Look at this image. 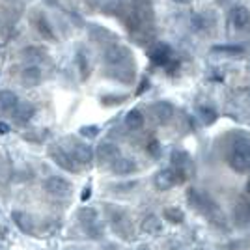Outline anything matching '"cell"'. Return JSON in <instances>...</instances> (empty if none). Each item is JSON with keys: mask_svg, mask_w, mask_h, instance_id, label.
I'll list each match as a JSON object with an SVG mask.
<instances>
[{"mask_svg": "<svg viewBox=\"0 0 250 250\" xmlns=\"http://www.w3.org/2000/svg\"><path fill=\"white\" fill-rule=\"evenodd\" d=\"M233 222L243 228L250 224V202L247 196H239L235 206H233Z\"/></svg>", "mask_w": 250, "mask_h": 250, "instance_id": "7", "label": "cell"}, {"mask_svg": "<svg viewBox=\"0 0 250 250\" xmlns=\"http://www.w3.org/2000/svg\"><path fill=\"white\" fill-rule=\"evenodd\" d=\"M0 133L2 135H6V133H10V125L4 124V122H0Z\"/></svg>", "mask_w": 250, "mask_h": 250, "instance_id": "38", "label": "cell"}, {"mask_svg": "<svg viewBox=\"0 0 250 250\" xmlns=\"http://www.w3.org/2000/svg\"><path fill=\"white\" fill-rule=\"evenodd\" d=\"M42 81H43V73L38 65H28V67H24V69H22L21 83L24 84V86L34 88V86L42 84Z\"/></svg>", "mask_w": 250, "mask_h": 250, "instance_id": "18", "label": "cell"}, {"mask_svg": "<svg viewBox=\"0 0 250 250\" xmlns=\"http://www.w3.org/2000/svg\"><path fill=\"white\" fill-rule=\"evenodd\" d=\"M108 219H110V224L118 235H122L124 239H131L133 237V224L127 217L124 209L118 208H110L108 206Z\"/></svg>", "mask_w": 250, "mask_h": 250, "instance_id": "3", "label": "cell"}, {"mask_svg": "<svg viewBox=\"0 0 250 250\" xmlns=\"http://www.w3.org/2000/svg\"><path fill=\"white\" fill-rule=\"evenodd\" d=\"M229 21L237 30H245L250 26V10L245 6H235L229 11Z\"/></svg>", "mask_w": 250, "mask_h": 250, "instance_id": "13", "label": "cell"}, {"mask_svg": "<svg viewBox=\"0 0 250 250\" xmlns=\"http://www.w3.org/2000/svg\"><path fill=\"white\" fill-rule=\"evenodd\" d=\"M176 2H181V0H176Z\"/></svg>", "mask_w": 250, "mask_h": 250, "instance_id": "42", "label": "cell"}, {"mask_svg": "<svg viewBox=\"0 0 250 250\" xmlns=\"http://www.w3.org/2000/svg\"><path fill=\"white\" fill-rule=\"evenodd\" d=\"M153 181H155V187L159 190H170L172 187H176L177 183H181V177L177 176V172L174 168H163V170H159L153 177Z\"/></svg>", "mask_w": 250, "mask_h": 250, "instance_id": "6", "label": "cell"}, {"mask_svg": "<svg viewBox=\"0 0 250 250\" xmlns=\"http://www.w3.org/2000/svg\"><path fill=\"white\" fill-rule=\"evenodd\" d=\"M90 196H92V187H84L83 194H81V198H83V200H88Z\"/></svg>", "mask_w": 250, "mask_h": 250, "instance_id": "37", "label": "cell"}, {"mask_svg": "<svg viewBox=\"0 0 250 250\" xmlns=\"http://www.w3.org/2000/svg\"><path fill=\"white\" fill-rule=\"evenodd\" d=\"M228 151H235L245 155L250 161V135L249 133H233L231 140H229Z\"/></svg>", "mask_w": 250, "mask_h": 250, "instance_id": "10", "label": "cell"}, {"mask_svg": "<svg viewBox=\"0 0 250 250\" xmlns=\"http://www.w3.org/2000/svg\"><path fill=\"white\" fill-rule=\"evenodd\" d=\"M118 157L120 155V147L116 146V144H112V142H101L99 144V147H97V161L99 163H114Z\"/></svg>", "mask_w": 250, "mask_h": 250, "instance_id": "14", "label": "cell"}, {"mask_svg": "<svg viewBox=\"0 0 250 250\" xmlns=\"http://www.w3.org/2000/svg\"><path fill=\"white\" fill-rule=\"evenodd\" d=\"M43 188L51 194V196H67L71 192V183L62 176H51L45 179Z\"/></svg>", "mask_w": 250, "mask_h": 250, "instance_id": "5", "label": "cell"}, {"mask_svg": "<svg viewBox=\"0 0 250 250\" xmlns=\"http://www.w3.org/2000/svg\"><path fill=\"white\" fill-rule=\"evenodd\" d=\"M149 58L157 65H167L172 60V49H170V45L168 43H155L149 49Z\"/></svg>", "mask_w": 250, "mask_h": 250, "instance_id": "11", "label": "cell"}, {"mask_svg": "<svg viewBox=\"0 0 250 250\" xmlns=\"http://www.w3.org/2000/svg\"><path fill=\"white\" fill-rule=\"evenodd\" d=\"M144 114L138 110V108H133V110H129L127 116H125V125H127V129H131V131H140L142 127H144Z\"/></svg>", "mask_w": 250, "mask_h": 250, "instance_id": "24", "label": "cell"}, {"mask_svg": "<svg viewBox=\"0 0 250 250\" xmlns=\"http://www.w3.org/2000/svg\"><path fill=\"white\" fill-rule=\"evenodd\" d=\"M249 190H250V185H249Z\"/></svg>", "mask_w": 250, "mask_h": 250, "instance_id": "43", "label": "cell"}, {"mask_svg": "<svg viewBox=\"0 0 250 250\" xmlns=\"http://www.w3.org/2000/svg\"><path fill=\"white\" fill-rule=\"evenodd\" d=\"M228 165L231 170H235L237 174H249L250 172V161L245 155L241 153H235V151H228Z\"/></svg>", "mask_w": 250, "mask_h": 250, "instance_id": "19", "label": "cell"}, {"mask_svg": "<svg viewBox=\"0 0 250 250\" xmlns=\"http://www.w3.org/2000/svg\"><path fill=\"white\" fill-rule=\"evenodd\" d=\"M146 86H147V79L144 81V83L140 84V88H138V94H142V92H146Z\"/></svg>", "mask_w": 250, "mask_h": 250, "instance_id": "39", "label": "cell"}, {"mask_svg": "<svg viewBox=\"0 0 250 250\" xmlns=\"http://www.w3.org/2000/svg\"><path fill=\"white\" fill-rule=\"evenodd\" d=\"M75 63H77V69H79L81 79L86 81L90 77V60H88V56L83 51H79L77 52V58H75Z\"/></svg>", "mask_w": 250, "mask_h": 250, "instance_id": "27", "label": "cell"}, {"mask_svg": "<svg viewBox=\"0 0 250 250\" xmlns=\"http://www.w3.org/2000/svg\"><path fill=\"white\" fill-rule=\"evenodd\" d=\"M110 170L116 176H131L133 172H136V163L129 157H118L110 165Z\"/></svg>", "mask_w": 250, "mask_h": 250, "instance_id": "16", "label": "cell"}, {"mask_svg": "<svg viewBox=\"0 0 250 250\" xmlns=\"http://www.w3.org/2000/svg\"><path fill=\"white\" fill-rule=\"evenodd\" d=\"M84 231H86L92 239H101V237H103V224H99V220H97L94 224L84 226Z\"/></svg>", "mask_w": 250, "mask_h": 250, "instance_id": "33", "label": "cell"}, {"mask_svg": "<svg viewBox=\"0 0 250 250\" xmlns=\"http://www.w3.org/2000/svg\"><path fill=\"white\" fill-rule=\"evenodd\" d=\"M11 220L15 222V226L21 229L22 233H30L32 229H34V220L24 211H13L11 213Z\"/></svg>", "mask_w": 250, "mask_h": 250, "instance_id": "22", "label": "cell"}, {"mask_svg": "<svg viewBox=\"0 0 250 250\" xmlns=\"http://www.w3.org/2000/svg\"><path fill=\"white\" fill-rule=\"evenodd\" d=\"M198 116L206 125H211L215 120H217V110H215L213 106H206V104H204V106H200L198 108Z\"/></svg>", "mask_w": 250, "mask_h": 250, "instance_id": "30", "label": "cell"}, {"mask_svg": "<svg viewBox=\"0 0 250 250\" xmlns=\"http://www.w3.org/2000/svg\"><path fill=\"white\" fill-rule=\"evenodd\" d=\"M127 101V95H120V94H108L101 97V103L104 106H116V104H122Z\"/></svg>", "mask_w": 250, "mask_h": 250, "instance_id": "32", "label": "cell"}, {"mask_svg": "<svg viewBox=\"0 0 250 250\" xmlns=\"http://www.w3.org/2000/svg\"><path fill=\"white\" fill-rule=\"evenodd\" d=\"M163 217L170 224H181L185 220V213L179 208H165L163 209Z\"/></svg>", "mask_w": 250, "mask_h": 250, "instance_id": "28", "label": "cell"}, {"mask_svg": "<svg viewBox=\"0 0 250 250\" xmlns=\"http://www.w3.org/2000/svg\"><path fill=\"white\" fill-rule=\"evenodd\" d=\"M88 34H90V38H92L94 42L101 43V45H108L110 42H116V40H118L114 32H110L108 28H103V26H97V24H92Z\"/></svg>", "mask_w": 250, "mask_h": 250, "instance_id": "20", "label": "cell"}, {"mask_svg": "<svg viewBox=\"0 0 250 250\" xmlns=\"http://www.w3.org/2000/svg\"><path fill=\"white\" fill-rule=\"evenodd\" d=\"M73 159L79 163V165L88 167V165H92V161H94V149L88 146V144H84V142H75L73 144Z\"/></svg>", "mask_w": 250, "mask_h": 250, "instance_id": "15", "label": "cell"}, {"mask_svg": "<svg viewBox=\"0 0 250 250\" xmlns=\"http://www.w3.org/2000/svg\"><path fill=\"white\" fill-rule=\"evenodd\" d=\"M136 250H151V249H149L147 245H140V247H138V249H136Z\"/></svg>", "mask_w": 250, "mask_h": 250, "instance_id": "40", "label": "cell"}, {"mask_svg": "<svg viewBox=\"0 0 250 250\" xmlns=\"http://www.w3.org/2000/svg\"><path fill=\"white\" fill-rule=\"evenodd\" d=\"M140 229L144 231V233H149V235H155V233H161V229H163V222L161 219L157 217V215H146L142 222H140Z\"/></svg>", "mask_w": 250, "mask_h": 250, "instance_id": "23", "label": "cell"}, {"mask_svg": "<svg viewBox=\"0 0 250 250\" xmlns=\"http://www.w3.org/2000/svg\"><path fill=\"white\" fill-rule=\"evenodd\" d=\"M21 56L24 58V60H28V62H32V63H40V62H45L47 52L43 51L42 47H34V45H30V47L22 49Z\"/></svg>", "mask_w": 250, "mask_h": 250, "instance_id": "26", "label": "cell"}, {"mask_svg": "<svg viewBox=\"0 0 250 250\" xmlns=\"http://www.w3.org/2000/svg\"><path fill=\"white\" fill-rule=\"evenodd\" d=\"M136 187V183H129V185H112V190H120V192H127L129 188H133Z\"/></svg>", "mask_w": 250, "mask_h": 250, "instance_id": "36", "label": "cell"}, {"mask_svg": "<svg viewBox=\"0 0 250 250\" xmlns=\"http://www.w3.org/2000/svg\"><path fill=\"white\" fill-rule=\"evenodd\" d=\"M34 114H36V104L21 103L17 104V108L13 110V120L17 124H26V122H30L32 118H34Z\"/></svg>", "mask_w": 250, "mask_h": 250, "instance_id": "21", "label": "cell"}, {"mask_svg": "<svg viewBox=\"0 0 250 250\" xmlns=\"http://www.w3.org/2000/svg\"><path fill=\"white\" fill-rule=\"evenodd\" d=\"M170 161H172V168L177 172V176L181 177V181H185L187 177L192 176L194 167H192V161H190L188 153L181 151V149H174L170 155Z\"/></svg>", "mask_w": 250, "mask_h": 250, "instance_id": "4", "label": "cell"}, {"mask_svg": "<svg viewBox=\"0 0 250 250\" xmlns=\"http://www.w3.org/2000/svg\"><path fill=\"white\" fill-rule=\"evenodd\" d=\"M146 151H147V155L151 157V159H159L161 157V144H159V140H155V138H151L149 142H147V146H146Z\"/></svg>", "mask_w": 250, "mask_h": 250, "instance_id": "34", "label": "cell"}, {"mask_svg": "<svg viewBox=\"0 0 250 250\" xmlns=\"http://www.w3.org/2000/svg\"><path fill=\"white\" fill-rule=\"evenodd\" d=\"M211 51L220 52V54H243L245 49L239 47V45H215Z\"/></svg>", "mask_w": 250, "mask_h": 250, "instance_id": "31", "label": "cell"}, {"mask_svg": "<svg viewBox=\"0 0 250 250\" xmlns=\"http://www.w3.org/2000/svg\"><path fill=\"white\" fill-rule=\"evenodd\" d=\"M49 155H51V159L58 165L60 168H63V170H67V172H75V167H73V159L67 155L65 151H63L62 147H56L52 146L51 149H49Z\"/></svg>", "mask_w": 250, "mask_h": 250, "instance_id": "17", "label": "cell"}, {"mask_svg": "<svg viewBox=\"0 0 250 250\" xmlns=\"http://www.w3.org/2000/svg\"><path fill=\"white\" fill-rule=\"evenodd\" d=\"M32 22H34V28L38 30V34L42 36L43 40H47V42H54V40H56L54 28H52V24L49 22V19H47L43 13H34Z\"/></svg>", "mask_w": 250, "mask_h": 250, "instance_id": "9", "label": "cell"}, {"mask_svg": "<svg viewBox=\"0 0 250 250\" xmlns=\"http://www.w3.org/2000/svg\"><path fill=\"white\" fill-rule=\"evenodd\" d=\"M187 202L192 209H196L198 213H202L204 217H208L215 226L219 228H226V219L222 215L220 208L213 202L211 196H208L206 192L196 190V188H188L187 190Z\"/></svg>", "mask_w": 250, "mask_h": 250, "instance_id": "1", "label": "cell"}, {"mask_svg": "<svg viewBox=\"0 0 250 250\" xmlns=\"http://www.w3.org/2000/svg\"><path fill=\"white\" fill-rule=\"evenodd\" d=\"M151 116L159 124H167L174 116V104L170 101H157V103L151 104Z\"/></svg>", "mask_w": 250, "mask_h": 250, "instance_id": "12", "label": "cell"}, {"mask_svg": "<svg viewBox=\"0 0 250 250\" xmlns=\"http://www.w3.org/2000/svg\"><path fill=\"white\" fill-rule=\"evenodd\" d=\"M247 71H249V73H250V62L247 63Z\"/></svg>", "mask_w": 250, "mask_h": 250, "instance_id": "41", "label": "cell"}, {"mask_svg": "<svg viewBox=\"0 0 250 250\" xmlns=\"http://www.w3.org/2000/svg\"><path fill=\"white\" fill-rule=\"evenodd\" d=\"M19 104V97L13 94L11 90H0V108L4 112L8 110H15Z\"/></svg>", "mask_w": 250, "mask_h": 250, "instance_id": "25", "label": "cell"}, {"mask_svg": "<svg viewBox=\"0 0 250 250\" xmlns=\"http://www.w3.org/2000/svg\"><path fill=\"white\" fill-rule=\"evenodd\" d=\"M79 133L83 136H86V138H94V136L99 135V127L97 125H84V127L79 129Z\"/></svg>", "mask_w": 250, "mask_h": 250, "instance_id": "35", "label": "cell"}, {"mask_svg": "<svg viewBox=\"0 0 250 250\" xmlns=\"http://www.w3.org/2000/svg\"><path fill=\"white\" fill-rule=\"evenodd\" d=\"M135 67L133 65H118V67H108L106 69V77L114 79L122 84H133L135 83Z\"/></svg>", "mask_w": 250, "mask_h": 250, "instance_id": "8", "label": "cell"}, {"mask_svg": "<svg viewBox=\"0 0 250 250\" xmlns=\"http://www.w3.org/2000/svg\"><path fill=\"white\" fill-rule=\"evenodd\" d=\"M103 62L108 67H118V65H133V52L127 45L122 43H112L108 45L103 52Z\"/></svg>", "mask_w": 250, "mask_h": 250, "instance_id": "2", "label": "cell"}, {"mask_svg": "<svg viewBox=\"0 0 250 250\" xmlns=\"http://www.w3.org/2000/svg\"><path fill=\"white\" fill-rule=\"evenodd\" d=\"M79 220H81V224L84 226H88V224H94L99 220V213H97V209L94 208H83L79 211Z\"/></svg>", "mask_w": 250, "mask_h": 250, "instance_id": "29", "label": "cell"}]
</instances>
